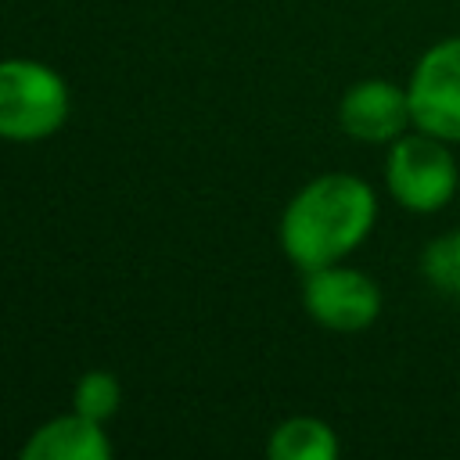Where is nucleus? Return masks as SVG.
<instances>
[{
  "label": "nucleus",
  "mask_w": 460,
  "mask_h": 460,
  "mask_svg": "<svg viewBox=\"0 0 460 460\" xmlns=\"http://www.w3.org/2000/svg\"><path fill=\"white\" fill-rule=\"evenodd\" d=\"M377 219V198L352 172H323L309 180L280 216V248L302 270L341 262L356 252Z\"/></svg>",
  "instance_id": "obj_1"
},
{
  "label": "nucleus",
  "mask_w": 460,
  "mask_h": 460,
  "mask_svg": "<svg viewBox=\"0 0 460 460\" xmlns=\"http://www.w3.org/2000/svg\"><path fill=\"white\" fill-rule=\"evenodd\" d=\"M68 108V83L58 68L32 58L0 61V140H47L65 126Z\"/></svg>",
  "instance_id": "obj_2"
},
{
  "label": "nucleus",
  "mask_w": 460,
  "mask_h": 460,
  "mask_svg": "<svg viewBox=\"0 0 460 460\" xmlns=\"http://www.w3.org/2000/svg\"><path fill=\"white\" fill-rule=\"evenodd\" d=\"M385 183L388 194L410 208V212H438L456 190V162L446 147V140L417 129L392 140L388 162H385Z\"/></svg>",
  "instance_id": "obj_3"
},
{
  "label": "nucleus",
  "mask_w": 460,
  "mask_h": 460,
  "mask_svg": "<svg viewBox=\"0 0 460 460\" xmlns=\"http://www.w3.org/2000/svg\"><path fill=\"white\" fill-rule=\"evenodd\" d=\"M406 93L417 129L446 144L460 140V36L438 40L420 54Z\"/></svg>",
  "instance_id": "obj_4"
},
{
  "label": "nucleus",
  "mask_w": 460,
  "mask_h": 460,
  "mask_svg": "<svg viewBox=\"0 0 460 460\" xmlns=\"http://www.w3.org/2000/svg\"><path fill=\"white\" fill-rule=\"evenodd\" d=\"M302 305L313 323L338 331V334H352V331H367L377 320L381 288L363 270L331 262V266L305 273Z\"/></svg>",
  "instance_id": "obj_5"
},
{
  "label": "nucleus",
  "mask_w": 460,
  "mask_h": 460,
  "mask_svg": "<svg viewBox=\"0 0 460 460\" xmlns=\"http://www.w3.org/2000/svg\"><path fill=\"white\" fill-rule=\"evenodd\" d=\"M410 122V93L392 79H359L345 90L338 104V126L363 144L399 140Z\"/></svg>",
  "instance_id": "obj_6"
},
{
  "label": "nucleus",
  "mask_w": 460,
  "mask_h": 460,
  "mask_svg": "<svg viewBox=\"0 0 460 460\" xmlns=\"http://www.w3.org/2000/svg\"><path fill=\"white\" fill-rule=\"evenodd\" d=\"M108 456H111V438L104 424L75 410L43 420L22 442V460H108Z\"/></svg>",
  "instance_id": "obj_7"
},
{
  "label": "nucleus",
  "mask_w": 460,
  "mask_h": 460,
  "mask_svg": "<svg viewBox=\"0 0 460 460\" xmlns=\"http://www.w3.org/2000/svg\"><path fill=\"white\" fill-rule=\"evenodd\" d=\"M338 435L320 417H288L270 431L266 453L270 460H334Z\"/></svg>",
  "instance_id": "obj_8"
},
{
  "label": "nucleus",
  "mask_w": 460,
  "mask_h": 460,
  "mask_svg": "<svg viewBox=\"0 0 460 460\" xmlns=\"http://www.w3.org/2000/svg\"><path fill=\"white\" fill-rule=\"evenodd\" d=\"M122 406V385L111 370H86L72 385V410L90 420H111Z\"/></svg>",
  "instance_id": "obj_9"
},
{
  "label": "nucleus",
  "mask_w": 460,
  "mask_h": 460,
  "mask_svg": "<svg viewBox=\"0 0 460 460\" xmlns=\"http://www.w3.org/2000/svg\"><path fill=\"white\" fill-rule=\"evenodd\" d=\"M424 280L442 295H460V230L438 234L420 255Z\"/></svg>",
  "instance_id": "obj_10"
}]
</instances>
